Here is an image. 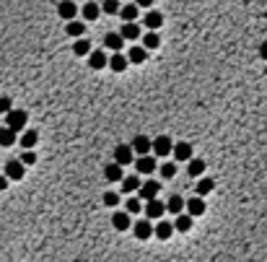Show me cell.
<instances>
[{"label":"cell","mask_w":267,"mask_h":262,"mask_svg":"<svg viewBox=\"0 0 267 262\" xmlns=\"http://www.w3.org/2000/svg\"><path fill=\"white\" fill-rule=\"evenodd\" d=\"M132 234L140 239V241H145V239H150L156 234V226H150V218L145 215L143 221H138V224H132Z\"/></svg>","instance_id":"1"},{"label":"cell","mask_w":267,"mask_h":262,"mask_svg":"<svg viewBox=\"0 0 267 262\" xmlns=\"http://www.w3.org/2000/svg\"><path fill=\"white\" fill-rule=\"evenodd\" d=\"M26 119H29V114L24 109H11L6 114V125L13 127V130H26Z\"/></svg>","instance_id":"2"},{"label":"cell","mask_w":267,"mask_h":262,"mask_svg":"<svg viewBox=\"0 0 267 262\" xmlns=\"http://www.w3.org/2000/svg\"><path fill=\"white\" fill-rule=\"evenodd\" d=\"M6 174H8V179L11 182H21L26 177V164L18 158V161H8L6 164Z\"/></svg>","instance_id":"3"},{"label":"cell","mask_w":267,"mask_h":262,"mask_svg":"<svg viewBox=\"0 0 267 262\" xmlns=\"http://www.w3.org/2000/svg\"><path fill=\"white\" fill-rule=\"evenodd\" d=\"M164 213H166V203H161V200H145V215L150 218V221H159V218H164Z\"/></svg>","instance_id":"4"},{"label":"cell","mask_w":267,"mask_h":262,"mask_svg":"<svg viewBox=\"0 0 267 262\" xmlns=\"http://www.w3.org/2000/svg\"><path fill=\"white\" fill-rule=\"evenodd\" d=\"M114 161H120L122 166H130L132 161H135V148L132 146H117V148H114Z\"/></svg>","instance_id":"5"},{"label":"cell","mask_w":267,"mask_h":262,"mask_svg":"<svg viewBox=\"0 0 267 262\" xmlns=\"http://www.w3.org/2000/svg\"><path fill=\"white\" fill-rule=\"evenodd\" d=\"M153 153L156 156H169V153H174V143H171V138L169 135H159V138H153Z\"/></svg>","instance_id":"6"},{"label":"cell","mask_w":267,"mask_h":262,"mask_svg":"<svg viewBox=\"0 0 267 262\" xmlns=\"http://www.w3.org/2000/svg\"><path fill=\"white\" fill-rule=\"evenodd\" d=\"M135 169H138V174H153L156 171V158L150 153H143V156L135 158Z\"/></svg>","instance_id":"7"},{"label":"cell","mask_w":267,"mask_h":262,"mask_svg":"<svg viewBox=\"0 0 267 262\" xmlns=\"http://www.w3.org/2000/svg\"><path fill=\"white\" fill-rule=\"evenodd\" d=\"M75 13H78V6H75V0H62V3L57 6V16L62 21H73Z\"/></svg>","instance_id":"8"},{"label":"cell","mask_w":267,"mask_h":262,"mask_svg":"<svg viewBox=\"0 0 267 262\" xmlns=\"http://www.w3.org/2000/svg\"><path fill=\"white\" fill-rule=\"evenodd\" d=\"M159 192H161V182L148 179V182H143V185H140V192H138V195H140L143 200H153Z\"/></svg>","instance_id":"9"},{"label":"cell","mask_w":267,"mask_h":262,"mask_svg":"<svg viewBox=\"0 0 267 262\" xmlns=\"http://www.w3.org/2000/svg\"><path fill=\"white\" fill-rule=\"evenodd\" d=\"M88 68H94V70H104V68H109V55L101 52V50H94V52L88 55Z\"/></svg>","instance_id":"10"},{"label":"cell","mask_w":267,"mask_h":262,"mask_svg":"<svg viewBox=\"0 0 267 262\" xmlns=\"http://www.w3.org/2000/svg\"><path fill=\"white\" fill-rule=\"evenodd\" d=\"M130 210H125V213H114L112 215V226L117 229V231H130V226H132V221H130Z\"/></svg>","instance_id":"11"},{"label":"cell","mask_w":267,"mask_h":262,"mask_svg":"<svg viewBox=\"0 0 267 262\" xmlns=\"http://www.w3.org/2000/svg\"><path fill=\"white\" fill-rule=\"evenodd\" d=\"M125 42H127V39H125L122 34H114V31H109V34L104 36V47H109L112 52H120V50L125 47Z\"/></svg>","instance_id":"12"},{"label":"cell","mask_w":267,"mask_h":262,"mask_svg":"<svg viewBox=\"0 0 267 262\" xmlns=\"http://www.w3.org/2000/svg\"><path fill=\"white\" fill-rule=\"evenodd\" d=\"M104 177H106L109 182H122V179H125V171H122V164H120V161H114V164H109V166L104 169Z\"/></svg>","instance_id":"13"},{"label":"cell","mask_w":267,"mask_h":262,"mask_svg":"<svg viewBox=\"0 0 267 262\" xmlns=\"http://www.w3.org/2000/svg\"><path fill=\"white\" fill-rule=\"evenodd\" d=\"M127 65H130V57H127V55H122V52H114V55L109 57V68H112L114 73L127 70Z\"/></svg>","instance_id":"14"},{"label":"cell","mask_w":267,"mask_h":262,"mask_svg":"<svg viewBox=\"0 0 267 262\" xmlns=\"http://www.w3.org/2000/svg\"><path fill=\"white\" fill-rule=\"evenodd\" d=\"M132 148H135V153H138V156H143V153H150V151H153V143H150V138H148V135H135Z\"/></svg>","instance_id":"15"},{"label":"cell","mask_w":267,"mask_h":262,"mask_svg":"<svg viewBox=\"0 0 267 262\" xmlns=\"http://www.w3.org/2000/svg\"><path fill=\"white\" fill-rule=\"evenodd\" d=\"M73 52L78 55V57L91 55V42H88L86 36H75V42H73Z\"/></svg>","instance_id":"16"},{"label":"cell","mask_w":267,"mask_h":262,"mask_svg":"<svg viewBox=\"0 0 267 262\" xmlns=\"http://www.w3.org/2000/svg\"><path fill=\"white\" fill-rule=\"evenodd\" d=\"M187 174H189V177H203V174H205V161L203 158H189L187 161Z\"/></svg>","instance_id":"17"},{"label":"cell","mask_w":267,"mask_h":262,"mask_svg":"<svg viewBox=\"0 0 267 262\" xmlns=\"http://www.w3.org/2000/svg\"><path fill=\"white\" fill-rule=\"evenodd\" d=\"M187 213H192V215H203V213H205V200H203V195H195V197L187 200Z\"/></svg>","instance_id":"18"},{"label":"cell","mask_w":267,"mask_h":262,"mask_svg":"<svg viewBox=\"0 0 267 262\" xmlns=\"http://www.w3.org/2000/svg\"><path fill=\"white\" fill-rule=\"evenodd\" d=\"M174 158L176 161H189V158H192V146H189V143H174Z\"/></svg>","instance_id":"19"},{"label":"cell","mask_w":267,"mask_h":262,"mask_svg":"<svg viewBox=\"0 0 267 262\" xmlns=\"http://www.w3.org/2000/svg\"><path fill=\"white\" fill-rule=\"evenodd\" d=\"M16 133H18V130H13V127H3V130H0V146H3V148H11L18 138H16Z\"/></svg>","instance_id":"20"},{"label":"cell","mask_w":267,"mask_h":262,"mask_svg":"<svg viewBox=\"0 0 267 262\" xmlns=\"http://www.w3.org/2000/svg\"><path fill=\"white\" fill-rule=\"evenodd\" d=\"M192 213H176V221H174V226H176V231H189V229H192Z\"/></svg>","instance_id":"21"},{"label":"cell","mask_w":267,"mask_h":262,"mask_svg":"<svg viewBox=\"0 0 267 262\" xmlns=\"http://www.w3.org/2000/svg\"><path fill=\"white\" fill-rule=\"evenodd\" d=\"M81 13H83V18H86V21H96L104 11H101V3L96 6V3H91V0H88V3L81 8Z\"/></svg>","instance_id":"22"},{"label":"cell","mask_w":267,"mask_h":262,"mask_svg":"<svg viewBox=\"0 0 267 262\" xmlns=\"http://www.w3.org/2000/svg\"><path fill=\"white\" fill-rule=\"evenodd\" d=\"M36 140H39V133H36V130H24L21 138H18L21 148H34V146H36Z\"/></svg>","instance_id":"23"},{"label":"cell","mask_w":267,"mask_h":262,"mask_svg":"<svg viewBox=\"0 0 267 262\" xmlns=\"http://www.w3.org/2000/svg\"><path fill=\"white\" fill-rule=\"evenodd\" d=\"M120 34H122L125 39L135 42V39H140V26H135V21H125V26L120 29Z\"/></svg>","instance_id":"24"},{"label":"cell","mask_w":267,"mask_h":262,"mask_svg":"<svg viewBox=\"0 0 267 262\" xmlns=\"http://www.w3.org/2000/svg\"><path fill=\"white\" fill-rule=\"evenodd\" d=\"M176 231V226L174 224H169V221H159V226H156V236L161 239V241H166V239H171V234Z\"/></svg>","instance_id":"25"},{"label":"cell","mask_w":267,"mask_h":262,"mask_svg":"<svg viewBox=\"0 0 267 262\" xmlns=\"http://www.w3.org/2000/svg\"><path fill=\"white\" fill-rule=\"evenodd\" d=\"M143 45H145L148 50H156V47L161 45V36L156 34V29H148V31L143 34Z\"/></svg>","instance_id":"26"},{"label":"cell","mask_w":267,"mask_h":262,"mask_svg":"<svg viewBox=\"0 0 267 262\" xmlns=\"http://www.w3.org/2000/svg\"><path fill=\"white\" fill-rule=\"evenodd\" d=\"M120 185H122V192H135V190H140V185H143V182H140L138 174H130V177H125Z\"/></svg>","instance_id":"27"},{"label":"cell","mask_w":267,"mask_h":262,"mask_svg":"<svg viewBox=\"0 0 267 262\" xmlns=\"http://www.w3.org/2000/svg\"><path fill=\"white\" fill-rule=\"evenodd\" d=\"M143 24H145L148 29H159V26L164 24V16H161L159 11H148L145 18H143Z\"/></svg>","instance_id":"28"},{"label":"cell","mask_w":267,"mask_h":262,"mask_svg":"<svg viewBox=\"0 0 267 262\" xmlns=\"http://www.w3.org/2000/svg\"><path fill=\"white\" fill-rule=\"evenodd\" d=\"M130 63H135V65H140V63H145V57H148V47L143 45V47H130Z\"/></svg>","instance_id":"29"},{"label":"cell","mask_w":267,"mask_h":262,"mask_svg":"<svg viewBox=\"0 0 267 262\" xmlns=\"http://www.w3.org/2000/svg\"><path fill=\"white\" fill-rule=\"evenodd\" d=\"M213 190H215V182H213L210 177H200V182H197V187H195V192L205 197V195H210Z\"/></svg>","instance_id":"30"},{"label":"cell","mask_w":267,"mask_h":262,"mask_svg":"<svg viewBox=\"0 0 267 262\" xmlns=\"http://www.w3.org/2000/svg\"><path fill=\"white\" fill-rule=\"evenodd\" d=\"M101 11H104L106 16H120L122 3H120V0H104V3H101Z\"/></svg>","instance_id":"31"},{"label":"cell","mask_w":267,"mask_h":262,"mask_svg":"<svg viewBox=\"0 0 267 262\" xmlns=\"http://www.w3.org/2000/svg\"><path fill=\"white\" fill-rule=\"evenodd\" d=\"M184 208H187V203H184L179 195H171V197L166 200V210H169V213H182Z\"/></svg>","instance_id":"32"},{"label":"cell","mask_w":267,"mask_h":262,"mask_svg":"<svg viewBox=\"0 0 267 262\" xmlns=\"http://www.w3.org/2000/svg\"><path fill=\"white\" fill-rule=\"evenodd\" d=\"M65 31H68V36H83L86 34V26L81 24V21H68V26H65Z\"/></svg>","instance_id":"33"},{"label":"cell","mask_w":267,"mask_h":262,"mask_svg":"<svg viewBox=\"0 0 267 262\" xmlns=\"http://www.w3.org/2000/svg\"><path fill=\"white\" fill-rule=\"evenodd\" d=\"M138 13H140V6H138V3L122 6V11H120V16H122L125 21H135V18H138Z\"/></svg>","instance_id":"34"},{"label":"cell","mask_w":267,"mask_h":262,"mask_svg":"<svg viewBox=\"0 0 267 262\" xmlns=\"http://www.w3.org/2000/svg\"><path fill=\"white\" fill-rule=\"evenodd\" d=\"M174 174H176V164L174 161H169V164L161 166V177L164 179H174Z\"/></svg>","instance_id":"35"},{"label":"cell","mask_w":267,"mask_h":262,"mask_svg":"<svg viewBox=\"0 0 267 262\" xmlns=\"http://www.w3.org/2000/svg\"><path fill=\"white\" fill-rule=\"evenodd\" d=\"M143 197H130L127 203H125V210H130V213H140L143 210V203H140Z\"/></svg>","instance_id":"36"},{"label":"cell","mask_w":267,"mask_h":262,"mask_svg":"<svg viewBox=\"0 0 267 262\" xmlns=\"http://www.w3.org/2000/svg\"><path fill=\"white\" fill-rule=\"evenodd\" d=\"M104 205L117 208V205H120V195H117V192H106V195H104Z\"/></svg>","instance_id":"37"},{"label":"cell","mask_w":267,"mask_h":262,"mask_svg":"<svg viewBox=\"0 0 267 262\" xmlns=\"http://www.w3.org/2000/svg\"><path fill=\"white\" fill-rule=\"evenodd\" d=\"M21 161H24L26 166H31V164H36V153H34L31 148H24V153H21Z\"/></svg>","instance_id":"38"},{"label":"cell","mask_w":267,"mask_h":262,"mask_svg":"<svg viewBox=\"0 0 267 262\" xmlns=\"http://www.w3.org/2000/svg\"><path fill=\"white\" fill-rule=\"evenodd\" d=\"M13 109V102H11V96H0V114H8Z\"/></svg>","instance_id":"39"},{"label":"cell","mask_w":267,"mask_h":262,"mask_svg":"<svg viewBox=\"0 0 267 262\" xmlns=\"http://www.w3.org/2000/svg\"><path fill=\"white\" fill-rule=\"evenodd\" d=\"M8 182H11V179H8V174L3 171V174H0V192H3V190L8 187Z\"/></svg>","instance_id":"40"},{"label":"cell","mask_w":267,"mask_h":262,"mask_svg":"<svg viewBox=\"0 0 267 262\" xmlns=\"http://www.w3.org/2000/svg\"><path fill=\"white\" fill-rule=\"evenodd\" d=\"M135 3H138L140 8H150V6H153V0H135Z\"/></svg>","instance_id":"41"},{"label":"cell","mask_w":267,"mask_h":262,"mask_svg":"<svg viewBox=\"0 0 267 262\" xmlns=\"http://www.w3.org/2000/svg\"><path fill=\"white\" fill-rule=\"evenodd\" d=\"M259 55H262V57H264V60H267V39H264V42H262V47H259Z\"/></svg>","instance_id":"42"},{"label":"cell","mask_w":267,"mask_h":262,"mask_svg":"<svg viewBox=\"0 0 267 262\" xmlns=\"http://www.w3.org/2000/svg\"><path fill=\"white\" fill-rule=\"evenodd\" d=\"M81 3H83V0H81Z\"/></svg>","instance_id":"43"},{"label":"cell","mask_w":267,"mask_h":262,"mask_svg":"<svg viewBox=\"0 0 267 262\" xmlns=\"http://www.w3.org/2000/svg\"><path fill=\"white\" fill-rule=\"evenodd\" d=\"M264 73H267V70H264Z\"/></svg>","instance_id":"44"}]
</instances>
